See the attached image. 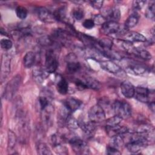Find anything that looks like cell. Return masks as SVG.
<instances>
[{"label":"cell","mask_w":155,"mask_h":155,"mask_svg":"<svg viewBox=\"0 0 155 155\" xmlns=\"http://www.w3.org/2000/svg\"><path fill=\"white\" fill-rule=\"evenodd\" d=\"M139 17L136 13L130 15L124 23V28L127 30L135 27L139 22Z\"/></svg>","instance_id":"603a6c76"},{"label":"cell","mask_w":155,"mask_h":155,"mask_svg":"<svg viewBox=\"0 0 155 155\" xmlns=\"http://www.w3.org/2000/svg\"><path fill=\"white\" fill-rule=\"evenodd\" d=\"M21 81V76L19 74H17L7 82L3 93L4 97L6 100L11 101L13 98L19 88Z\"/></svg>","instance_id":"7a4b0ae2"},{"label":"cell","mask_w":155,"mask_h":155,"mask_svg":"<svg viewBox=\"0 0 155 155\" xmlns=\"http://www.w3.org/2000/svg\"><path fill=\"white\" fill-rule=\"evenodd\" d=\"M58 67V61L54 50H47L45 57V70L48 73H53L56 71Z\"/></svg>","instance_id":"8992f818"},{"label":"cell","mask_w":155,"mask_h":155,"mask_svg":"<svg viewBox=\"0 0 155 155\" xmlns=\"http://www.w3.org/2000/svg\"><path fill=\"white\" fill-rule=\"evenodd\" d=\"M36 56L33 51H28L24 56L23 59L24 65L25 68H29L33 66L35 62Z\"/></svg>","instance_id":"cb8c5ba5"},{"label":"cell","mask_w":155,"mask_h":155,"mask_svg":"<svg viewBox=\"0 0 155 155\" xmlns=\"http://www.w3.org/2000/svg\"><path fill=\"white\" fill-rule=\"evenodd\" d=\"M112 108L115 114L119 116L122 119L129 118L132 114L131 106L125 101H116L113 104Z\"/></svg>","instance_id":"3957f363"},{"label":"cell","mask_w":155,"mask_h":155,"mask_svg":"<svg viewBox=\"0 0 155 155\" xmlns=\"http://www.w3.org/2000/svg\"><path fill=\"white\" fill-rule=\"evenodd\" d=\"M106 153L109 155H119L121 154V152L119 150V149L108 145L106 149Z\"/></svg>","instance_id":"f35d334b"},{"label":"cell","mask_w":155,"mask_h":155,"mask_svg":"<svg viewBox=\"0 0 155 155\" xmlns=\"http://www.w3.org/2000/svg\"><path fill=\"white\" fill-rule=\"evenodd\" d=\"M39 43L44 47H50L53 45L54 43H56L51 37L45 36L40 38L39 39Z\"/></svg>","instance_id":"1f68e13d"},{"label":"cell","mask_w":155,"mask_h":155,"mask_svg":"<svg viewBox=\"0 0 155 155\" xmlns=\"http://www.w3.org/2000/svg\"><path fill=\"white\" fill-rule=\"evenodd\" d=\"M82 104V102L74 97H68L64 102V107L70 113H73L79 109Z\"/></svg>","instance_id":"5bb4252c"},{"label":"cell","mask_w":155,"mask_h":155,"mask_svg":"<svg viewBox=\"0 0 155 155\" xmlns=\"http://www.w3.org/2000/svg\"><path fill=\"white\" fill-rule=\"evenodd\" d=\"M17 142L16 136L13 131L8 130V150L13 151Z\"/></svg>","instance_id":"83f0119b"},{"label":"cell","mask_w":155,"mask_h":155,"mask_svg":"<svg viewBox=\"0 0 155 155\" xmlns=\"http://www.w3.org/2000/svg\"><path fill=\"white\" fill-rule=\"evenodd\" d=\"M79 127L82 131L88 136H92L96 130L95 123L90 121L87 122H79Z\"/></svg>","instance_id":"ffe728a7"},{"label":"cell","mask_w":155,"mask_h":155,"mask_svg":"<svg viewBox=\"0 0 155 155\" xmlns=\"http://www.w3.org/2000/svg\"><path fill=\"white\" fill-rule=\"evenodd\" d=\"M65 124L70 130H75L79 128V122L71 115L67 118Z\"/></svg>","instance_id":"4dcf8cb0"},{"label":"cell","mask_w":155,"mask_h":155,"mask_svg":"<svg viewBox=\"0 0 155 155\" xmlns=\"http://www.w3.org/2000/svg\"><path fill=\"white\" fill-rule=\"evenodd\" d=\"M73 151L78 154H88L90 153L89 148L85 141L79 137L74 136L69 140Z\"/></svg>","instance_id":"5b68a950"},{"label":"cell","mask_w":155,"mask_h":155,"mask_svg":"<svg viewBox=\"0 0 155 155\" xmlns=\"http://www.w3.org/2000/svg\"><path fill=\"white\" fill-rule=\"evenodd\" d=\"M127 70L131 74L135 75L144 74L149 71V69L146 66L139 64H131L128 65L127 67Z\"/></svg>","instance_id":"4fadbf2b"},{"label":"cell","mask_w":155,"mask_h":155,"mask_svg":"<svg viewBox=\"0 0 155 155\" xmlns=\"http://www.w3.org/2000/svg\"><path fill=\"white\" fill-rule=\"evenodd\" d=\"M101 30L103 33L107 35L120 34L122 31L118 22L114 21H107L105 22L102 25Z\"/></svg>","instance_id":"ba28073f"},{"label":"cell","mask_w":155,"mask_h":155,"mask_svg":"<svg viewBox=\"0 0 155 155\" xmlns=\"http://www.w3.org/2000/svg\"><path fill=\"white\" fill-rule=\"evenodd\" d=\"M148 140L149 139L146 135L133 133L129 142L125 146L129 152L137 153L147 145Z\"/></svg>","instance_id":"6da1fadb"},{"label":"cell","mask_w":155,"mask_h":155,"mask_svg":"<svg viewBox=\"0 0 155 155\" xmlns=\"http://www.w3.org/2000/svg\"><path fill=\"white\" fill-rule=\"evenodd\" d=\"M120 90L122 94L126 98L130 99L134 96L135 88L131 82L128 81L123 82L120 85Z\"/></svg>","instance_id":"9a60e30c"},{"label":"cell","mask_w":155,"mask_h":155,"mask_svg":"<svg viewBox=\"0 0 155 155\" xmlns=\"http://www.w3.org/2000/svg\"><path fill=\"white\" fill-rule=\"evenodd\" d=\"M67 70L69 73L73 74L81 69L80 62L78 61L76 56L74 53H70L67 56Z\"/></svg>","instance_id":"30bf717a"},{"label":"cell","mask_w":155,"mask_h":155,"mask_svg":"<svg viewBox=\"0 0 155 155\" xmlns=\"http://www.w3.org/2000/svg\"><path fill=\"white\" fill-rule=\"evenodd\" d=\"M101 68L114 74H118L122 71L121 67L111 60L103 61L99 62Z\"/></svg>","instance_id":"8fae6325"},{"label":"cell","mask_w":155,"mask_h":155,"mask_svg":"<svg viewBox=\"0 0 155 155\" xmlns=\"http://www.w3.org/2000/svg\"><path fill=\"white\" fill-rule=\"evenodd\" d=\"M106 130L108 134L111 137L116 135H123L129 132V129L127 127L119 126V125L113 127H107Z\"/></svg>","instance_id":"2e32d148"},{"label":"cell","mask_w":155,"mask_h":155,"mask_svg":"<svg viewBox=\"0 0 155 155\" xmlns=\"http://www.w3.org/2000/svg\"><path fill=\"white\" fill-rule=\"evenodd\" d=\"M36 13L38 18L45 23H53L57 21L53 13L45 7H38Z\"/></svg>","instance_id":"9c48e42d"},{"label":"cell","mask_w":155,"mask_h":155,"mask_svg":"<svg viewBox=\"0 0 155 155\" xmlns=\"http://www.w3.org/2000/svg\"><path fill=\"white\" fill-rule=\"evenodd\" d=\"M1 34L2 35H5V36H7V33L5 31V30L2 28H1Z\"/></svg>","instance_id":"ee69618b"},{"label":"cell","mask_w":155,"mask_h":155,"mask_svg":"<svg viewBox=\"0 0 155 155\" xmlns=\"http://www.w3.org/2000/svg\"><path fill=\"white\" fill-rule=\"evenodd\" d=\"M94 25L95 24L92 19H87L84 20V22H82L83 27L87 29H91L93 28Z\"/></svg>","instance_id":"ab89813d"},{"label":"cell","mask_w":155,"mask_h":155,"mask_svg":"<svg viewBox=\"0 0 155 155\" xmlns=\"http://www.w3.org/2000/svg\"><path fill=\"white\" fill-rule=\"evenodd\" d=\"M10 72V58L7 54H3L1 60V81L2 83L8 77Z\"/></svg>","instance_id":"7c38bea8"},{"label":"cell","mask_w":155,"mask_h":155,"mask_svg":"<svg viewBox=\"0 0 155 155\" xmlns=\"http://www.w3.org/2000/svg\"><path fill=\"white\" fill-rule=\"evenodd\" d=\"M15 12L16 14V16L18 18L21 19H24L26 18L27 14H28V11L27 9L22 6H18L16 8Z\"/></svg>","instance_id":"d6a6232c"},{"label":"cell","mask_w":155,"mask_h":155,"mask_svg":"<svg viewBox=\"0 0 155 155\" xmlns=\"http://www.w3.org/2000/svg\"><path fill=\"white\" fill-rule=\"evenodd\" d=\"M73 17L77 21H80L83 19L84 16V13L82 10L80 8L75 9L73 11Z\"/></svg>","instance_id":"74e56055"},{"label":"cell","mask_w":155,"mask_h":155,"mask_svg":"<svg viewBox=\"0 0 155 155\" xmlns=\"http://www.w3.org/2000/svg\"><path fill=\"white\" fill-rule=\"evenodd\" d=\"M56 88L58 91L62 95H65L68 93V82L61 75H58L56 78Z\"/></svg>","instance_id":"d6986e66"},{"label":"cell","mask_w":155,"mask_h":155,"mask_svg":"<svg viewBox=\"0 0 155 155\" xmlns=\"http://www.w3.org/2000/svg\"><path fill=\"white\" fill-rule=\"evenodd\" d=\"M36 150L39 154L41 155H50L52 154L50 148L44 142H39L36 144Z\"/></svg>","instance_id":"484cf974"},{"label":"cell","mask_w":155,"mask_h":155,"mask_svg":"<svg viewBox=\"0 0 155 155\" xmlns=\"http://www.w3.org/2000/svg\"><path fill=\"white\" fill-rule=\"evenodd\" d=\"M123 119L119 117L117 115H114V116L108 118V119L106 120V126L108 127H113L117 126L120 124Z\"/></svg>","instance_id":"f1b7e54d"},{"label":"cell","mask_w":155,"mask_h":155,"mask_svg":"<svg viewBox=\"0 0 155 155\" xmlns=\"http://www.w3.org/2000/svg\"><path fill=\"white\" fill-rule=\"evenodd\" d=\"M48 73L40 67H36L33 70V79L39 84H41L47 78Z\"/></svg>","instance_id":"ac0fdd59"},{"label":"cell","mask_w":155,"mask_h":155,"mask_svg":"<svg viewBox=\"0 0 155 155\" xmlns=\"http://www.w3.org/2000/svg\"><path fill=\"white\" fill-rule=\"evenodd\" d=\"M122 135H116L112 136L110 142V145L117 149L120 148L124 145V141Z\"/></svg>","instance_id":"4316f807"},{"label":"cell","mask_w":155,"mask_h":155,"mask_svg":"<svg viewBox=\"0 0 155 155\" xmlns=\"http://www.w3.org/2000/svg\"><path fill=\"white\" fill-rule=\"evenodd\" d=\"M137 101L144 102L149 103L154 101V93L153 90H150L147 88L143 87H137L135 88L134 96Z\"/></svg>","instance_id":"277c9868"},{"label":"cell","mask_w":155,"mask_h":155,"mask_svg":"<svg viewBox=\"0 0 155 155\" xmlns=\"http://www.w3.org/2000/svg\"><path fill=\"white\" fill-rule=\"evenodd\" d=\"M125 40L137 42H145L147 41V38L142 34L136 31H127L125 33Z\"/></svg>","instance_id":"e0dca14e"},{"label":"cell","mask_w":155,"mask_h":155,"mask_svg":"<svg viewBox=\"0 0 155 155\" xmlns=\"http://www.w3.org/2000/svg\"><path fill=\"white\" fill-rule=\"evenodd\" d=\"M74 84L76 85V86L77 87V88L80 90H83L84 89L87 88L85 82H84V81L80 80V79H76L74 81Z\"/></svg>","instance_id":"b9f144b4"},{"label":"cell","mask_w":155,"mask_h":155,"mask_svg":"<svg viewBox=\"0 0 155 155\" xmlns=\"http://www.w3.org/2000/svg\"><path fill=\"white\" fill-rule=\"evenodd\" d=\"M53 147L54 150V151L57 154H67L68 153V149L62 145V144H59V145H55Z\"/></svg>","instance_id":"d590c367"},{"label":"cell","mask_w":155,"mask_h":155,"mask_svg":"<svg viewBox=\"0 0 155 155\" xmlns=\"http://www.w3.org/2000/svg\"><path fill=\"white\" fill-rule=\"evenodd\" d=\"M90 4L92 7L96 10H99L102 8L104 1H90Z\"/></svg>","instance_id":"60d3db41"},{"label":"cell","mask_w":155,"mask_h":155,"mask_svg":"<svg viewBox=\"0 0 155 155\" xmlns=\"http://www.w3.org/2000/svg\"><path fill=\"white\" fill-rule=\"evenodd\" d=\"M84 82H85L87 88H91L94 90H98L101 88L100 82L93 78L87 77L85 78Z\"/></svg>","instance_id":"d4e9b609"},{"label":"cell","mask_w":155,"mask_h":155,"mask_svg":"<svg viewBox=\"0 0 155 155\" xmlns=\"http://www.w3.org/2000/svg\"><path fill=\"white\" fill-rule=\"evenodd\" d=\"M146 1L143 0H135L133 1V8L135 10H141L144 5L146 4Z\"/></svg>","instance_id":"8d00e7d4"},{"label":"cell","mask_w":155,"mask_h":155,"mask_svg":"<svg viewBox=\"0 0 155 155\" xmlns=\"http://www.w3.org/2000/svg\"><path fill=\"white\" fill-rule=\"evenodd\" d=\"M148 104V107L152 111V112H154V101L150 102Z\"/></svg>","instance_id":"7bdbcfd3"},{"label":"cell","mask_w":155,"mask_h":155,"mask_svg":"<svg viewBox=\"0 0 155 155\" xmlns=\"http://www.w3.org/2000/svg\"><path fill=\"white\" fill-rule=\"evenodd\" d=\"M1 47L5 50H8L12 48L13 46V43L11 40L8 39H2L0 42Z\"/></svg>","instance_id":"e575fe53"},{"label":"cell","mask_w":155,"mask_h":155,"mask_svg":"<svg viewBox=\"0 0 155 155\" xmlns=\"http://www.w3.org/2000/svg\"><path fill=\"white\" fill-rule=\"evenodd\" d=\"M105 17L107 21L117 22L120 18V12L117 7H111L107 10Z\"/></svg>","instance_id":"44dd1931"},{"label":"cell","mask_w":155,"mask_h":155,"mask_svg":"<svg viewBox=\"0 0 155 155\" xmlns=\"http://www.w3.org/2000/svg\"><path fill=\"white\" fill-rule=\"evenodd\" d=\"M88 116L90 120L94 123L101 122L105 119V111L103 108L98 104L94 105L90 108Z\"/></svg>","instance_id":"52a82bcc"},{"label":"cell","mask_w":155,"mask_h":155,"mask_svg":"<svg viewBox=\"0 0 155 155\" xmlns=\"http://www.w3.org/2000/svg\"><path fill=\"white\" fill-rule=\"evenodd\" d=\"M92 19L93 20L94 24H97L98 25H102L105 22L107 21L106 18L101 14H97L94 15Z\"/></svg>","instance_id":"836d02e7"},{"label":"cell","mask_w":155,"mask_h":155,"mask_svg":"<svg viewBox=\"0 0 155 155\" xmlns=\"http://www.w3.org/2000/svg\"><path fill=\"white\" fill-rule=\"evenodd\" d=\"M154 14H155V6H154V2H153L152 3H150L147 7L145 13V16L148 19L154 21Z\"/></svg>","instance_id":"f546056e"},{"label":"cell","mask_w":155,"mask_h":155,"mask_svg":"<svg viewBox=\"0 0 155 155\" xmlns=\"http://www.w3.org/2000/svg\"><path fill=\"white\" fill-rule=\"evenodd\" d=\"M130 53L134 54L135 56L137 58H139L145 61L151 60L152 58L151 54L147 50L142 48H138L135 47H134Z\"/></svg>","instance_id":"7402d4cb"}]
</instances>
